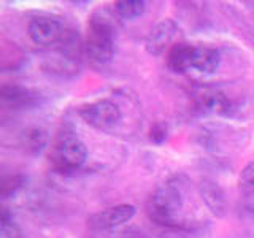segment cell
<instances>
[{
  "label": "cell",
  "mask_w": 254,
  "mask_h": 238,
  "mask_svg": "<svg viewBox=\"0 0 254 238\" xmlns=\"http://www.w3.org/2000/svg\"><path fill=\"white\" fill-rule=\"evenodd\" d=\"M26 177L22 175H10V177H5L2 179V186H0V194L3 198H8L10 195L16 194L18 190L26 184Z\"/></svg>",
  "instance_id": "e0dca14e"
},
{
  "label": "cell",
  "mask_w": 254,
  "mask_h": 238,
  "mask_svg": "<svg viewBox=\"0 0 254 238\" xmlns=\"http://www.w3.org/2000/svg\"><path fill=\"white\" fill-rule=\"evenodd\" d=\"M27 32L35 45L48 48L62 42L65 35V27L59 19L50 18V16H38L29 22Z\"/></svg>",
  "instance_id": "5b68a950"
},
{
  "label": "cell",
  "mask_w": 254,
  "mask_h": 238,
  "mask_svg": "<svg viewBox=\"0 0 254 238\" xmlns=\"http://www.w3.org/2000/svg\"><path fill=\"white\" fill-rule=\"evenodd\" d=\"M87 159L84 141L71 132L61 133L53 143L50 151V162L59 173H70L81 167Z\"/></svg>",
  "instance_id": "3957f363"
},
{
  "label": "cell",
  "mask_w": 254,
  "mask_h": 238,
  "mask_svg": "<svg viewBox=\"0 0 254 238\" xmlns=\"http://www.w3.org/2000/svg\"><path fill=\"white\" fill-rule=\"evenodd\" d=\"M200 195L205 205L208 206V210L214 214V216H224L226 214V197L222 192L221 186L218 182H214L211 179H203L200 182Z\"/></svg>",
  "instance_id": "9c48e42d"
},
{
  "label": "cell",
  "mask_w": 254,
  "mask_h": 238,
  "mask_svg": "<svg viewBox=\"0 0 254 238\" xmlns=\"http://www.w3.org/2000/svg\"><path fill=\"white\" fill-rule=\"evenodd\" d=\"M135 216V206L133 205H115L107 210H102L100 213H95L87 219V224L92 230L105 232V230H113L124 224H127Z\"/></svg>",
  "instance_id": "8992f818"
},
{
  "label": "cell",
  "mask_w": 254,
  "mask_h": 238,
  "mask_svg": "<svg viewBox=\"0 0 254 238\" xmlns=\"http://www.w3.org/2000/svg\"><path fill=\"white\" fill-rule=\"evenodd\" d=\"M0 238H22L19 227L14 224L6 208H3L0 214Z\"/></svg>",
  "instance_id": "9a60e30c"
},
{
  "label": "cell",
  "mask_w": 254,
  "mask_h": 238,
  "mask_svg": "<svg viewBox=\"0 0 254 238\" xmlns=\"http://www.w3.org/2000/svg\"><path fill=\"white\" fill-rule=\"evenodd\" d=\"M83 121L99 130L113 129L121 121V110L111 100H95L78 110Z\"/></svg>",
  "instance_id": "277c9868"
},
{
  "label": "cell",
  "mask_w": 254,
  "mask_h": 238,
  "mask_svg": "<svg viewBox=\"0 0 254 238\" xmlns=\"http://www.w3.org/2000/svg\"><path fill=\"white\" fill-rule=\"evenodd\" d=\"M0 97H2V102L5 105L21 108V107L34 105L37 100V94L27 89V87L5 84V86H2V89H0Z\"/></svg>",
  "instance_id": "7c38bea8"
},
{
  "label": "cell",
  "mask_w": 254,
  "mask_h": 238,
  "mask_svg": "<svg viewBox=\"0 0 254 238\" xmlns=\"http://www.w3.org/2000/svg\"><path fill=\"white\" fill-rule=\"evenodd\" d=\"M194 48L189 43H177L170 48L167 54V65L175 73H186L189 68H192V58H194Z\"/></svg>",
  "instance_id": "30bf717a"
},
{
  "label": "cell",
  "mask_w": 254,
  "mask_h": 238,
  "mask_svg": "<svg viewBox=\"0 0 254 238\" xmlns=\"http://www.w3.org/2000/svg\"><path fill=\"white\" fill-rule=\"evenodd\" d=\"M116 19L108 10H97L89 19L86 43L83 45L84 54L92 62L103 65L111 62L115 56L116 43Z\"/></svg>",
  "instance_id": "6da1fadb"
},
{
  "label": "cell",
  "mask_w": 254,
  "mask_h": 238,
  "mask_svg": "<svg viewBox=\"0 0 254 238\" xmlns=\"http://www.w3.org/2000/svg\"><path fill=\"white\" fill-rule=\"evenodd\" d=\"M221 54L216 48L211 46H195L194 58H192V68L198 70L200 73L211 75L219 68Z\"/></svg>",
  "instance_id": "8fae6325"
},
{
  "label": "cell",
  "mask_w": 254,
  "mask_h": 238,
  "mask_svg": "<svg viewBox=\"0 0 254 238\" xmlns=\"http://www.w3.org/2000/svg\"><path fill=\"white\" fill-rule=\"evenodd\" d=\"M183 210V197L178 187L164 186L154 190L146 202L148 218L157 226L177 227Z\"/></svg>",
  "instance_id": "7a4b0ae2"
},
{
  "label": "cell",
  "mask_w": 254,
  "mask_h": 238,
  "mask_svg": "<svg viewBox=\"0 0 254 238\" xmlns=\"http://www.w3.org/2000/svg\"><path fill=\"white\" fill-rule=\"evenodd\" d=\"M146 10V2L143 0H119L115 3V11L123 19H135Z\"/></svg>",
  "instance_id": "5bb4252c"
},
{
  "label": "cell",
  "mask_w": 254,
  "mask_h": 238,
  "mask_svg": "<svg viewBox=\"0 0 254 238\" xmlns=\"http://www.w3.org/2000/svg\"><path fill=\"white\" fill-rule=\"evenodd\" d=\"M178 35V24L173 19H164L148 32L145 38V50L151 56H161Z\"/></svg>",
  "instance_id": "52a82bcc"
},
{
  "label": "cell",
  "mask_w": 254,
  "mask_h": 238,
  "mask_svg": "<svg viewBox=\"0 0 254 238\" xmlns=\"http://www.w3.org/2000/svg\"><path fill=\"white\" fill-rule=\"evenodd\" d=\"M195 102L197 107L205 113L229 116L234 110L230 99L218 89H200L195 94Z\"/></svg>",
  "instance_id": "ba28073f"
},
{
  "label": "cell",
  "mask_w": 254,
  "mask_h": 238,
  "mask_svg": "<svg viewBox=\"0 0 254 238\" xmlns=\"http://www.w3.org/2000/svg\"><path fill=\"white\" fill-rule=\"evenodd\" d=\"M22 146L26 148L27 153L30 154H38L42 153V149L48 143V135L42 129H27L22 133Z\"/></svg>",
  "instance_id": "4fadbf2b"
},
{
  "label": "cell",
  "mask_w": 254,
  "mask_h": 238,
  "mask_svg": "<svg viewBox=\"0 0 254 238\" xmlns=\"http://www.w3.org/2000/svg\"><path fill=\"white\" fill-rule=\"evenodd\" d=\"M169 135V127L165 122H154L149 127V140L156 145H162Z\"/></svg>",
  "instance_id": "ac0fdd59"
},
{
  "label": "cell",
  "mask_w": 254,
  "mask_h": 238,
  "mask_svg": "<svg viewBox=\"0 0 254 238\" xmlns=\"http://www.w3.org/2000/svg\"><path fill=\"white\" fill-rule=\"evenodd\" d=\"M238 189L242 190L245 195L254 194V161L246 164L243 170L238 177Z\"/></svg>",
  "instance_id": "2e32d148"
}]
</instances>
